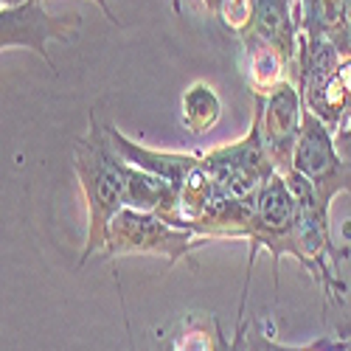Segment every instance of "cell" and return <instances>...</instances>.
<instances>
[{
	"instance_id": "obj_11",
	"label": "cell",
	"mask_w": 351,
	"mask_h": 351,
	"mask_svg": "<svg viewBox=\"0 0 351 351\" xmlns=\"http://www.w3.org/2000/svg\"><path fill=\"white\" fill-rule=\"evenodd\" d=\"M180 121L191 135H206L222 121V99L208 82H194L180 99Z\"/></svg>"
},
{
	"instance_id": "obj_1",
	"label": "cell",
	"mask_w": 351,
	"mask_h": 351,
	"mask_svg": "<svg viewBox=\"0 0 351 351\" xmlns=\"http://www.w3.org/2000/svg\"><path fill=\"white\" fill-rule=\"evenodd\" d=\"M107 124L99 110H90V130L73 143V171L87 206V239L79 267L104 250L107 228L124 208V160L112 149Z\"/></svg>"
},
{
	"instance_id": "obj_4",
	"label": "cell",
	"mask_w": 351,
	"mask_h": 351,
	"mask_svg": "<svg viewBox=\"0 0 351 351\" xmlns=\"http://www.w3.org/2000/svg\"><path fill=\"white\" fill-rule=\"evenodd\" d=\"M202 166L211 174L217 197L225 199H256L261 183L276 171V166L265 152V143H261L256 119L247 138L206 152L202 155Z\"/></svg>"
},
{
	"instance_id": "obj_14",
	"label": "cell",
	"mask_w": 351,
	"mask_h": 351,
	"mask_svg": "<svg viewBox=\"0 0 351 351\" xmlns=\"http://www.w3.org/2000/svg\"><path fill=\"white\" fill-rule=\"evenodd\" d=\"M202 3H206L208 14H214L217 20H225V23H228L225 9L233 3V0H202ZM171 9H174V14H180V9H183V0H171Z\"/></svg>"
},
{
	"instance_id": "obj_9",
	"label": "cell",
	"mask_w": 351,
	"mask_h": 351,
	"mask_svg": "<svg viewBox=\"0 0 351 351\" xmlns=\"http://www.w3.org/2000/svg\"><path fill=\"white\" fill-rule=\"evenodd\" d=\"M346 56L340 53V48L326 40V37H315V34H304L298 40V56H295V76H298V90L301 96H309L312 90H317L337 68Z\"/></svg>"
},
{
	"instance_id": "obj_7",
	"label": "cell",
	"mask_w": 351,
	"mask_h": 351,
	"mask_svg": "<svg viewBox=\"0 0 351 351\" xmlns=\"http://www.w3.org/2000/svg\"><path fill=\"white\" fill-rule=\"evenodd\" d=\"M239 34H250L270 43L295 68L298 40H301L295 0H247V20L239 28Z\"/></svg>"
},
{
	"instance_id": "obj_15",
	"label": "cell",
	"mask_w": 351,
	"mask_h": 351,
	"mask_svg": "<svg viewBox=\"0 0 351 351\" xmlns=\"http://www.w3.org/2000/svg\"><path fill=\"white\" fill-rule=\"evenodd\" d=\"M93 3H96V6H99V9L104 12V14H107V20H110L112 25H121V20L112 14V9H110V3H107V0H93Z\"/></svg>"
},
{
	"instance_id": "obj_6",
	"label": "cell",
	"mask_w": 351,
	"mask_h": 351,
	"mask_svg": "<svg viewBox=\"0 0 351 351\" xmlns=\"http://www.w3.org/2000/svg\"><path fill=\"white\" fill-rule=\"evenodd\" d=\"M79 25H82L79 14L53 17L45 12L43 0H25L20 6L0 9V45H3V51L32 48L53 71L48 43H71L79 34Z\"/></svg>"
},
{
	"instance_id": "obj_2",
	"label": "cell",
	"mask_w": 351,
	"mask_h": 351,
	"mask_svg": "<svg viewBox=\"0 0 351 351\" xmlns=\"http://www.w3.org/2000/svg\"><path fill=\"white\" fill-rule=\"evenodd\" d=\"M197 239H199V233L178 228L160 214L121 208L107 228L104 253L107 256L149 253V256H163L169 265H178L183 256L191 253Z\"/></svg>"
},
{
	"instance_id": "obj_3",
	"label": "cell",
	"mask_w": 351,
	"mask_h": 351,
	"mask_svg": "<svg viewBox=\"0 0 351 351\" xmlns=\"http://www.w3.org/2000/svg\"><path fill=\"white\" fill-rule=\"evenodd\" d=\"M292 169L312 183L320 206L326 211H332V199L340 191L351 189V169L343 163L337 152L335 132L312 110H304V124L295 143V155H292Z\"/></svg>"
},
{
	"instance_id": "obj_8",
	"label": "cell",
	"mask_w": 351,
	"mask_h": 351,
	"mask_svg": "<svg viewBox=\"0 0 351 351\" xmlns=\"http://www.w3.org/2000/svg\"><path fill=\"white\" fill-rule=\"evenodd\" d=\"M107 132H110V141H112V149L119 152L127 163H132V166H138L143 171L158 174V178H163L169 186H174L178 191L183 189V183L189 180V174L202 160L194 152H160V149L143 146L138 141H130L121 130H115L112 124H107Z\"/></svg>"
},
{
	"instance_id": "obj_5",
	"label": "cell",
	"mask_w": 351,
	"mask_h": 351,
	"mask_svg": "<svg viewBox=\"0 0 351 351\" xmlns=\"http://www.w3.org/2000/svg\"><path fill=\"white\" fill-rule=\"evenodd\" d=\"M304 96L295 82H281L273 93L256 96V124L276 171H292V155L304 124Z\"/></svg>"
},
{
	"instance_id": "obj_10",
	"label": "cell",
	"mask_w": 351,
	"mask_h": 351,
	"mask_svg": "<svg viewBox=\"0 0 351 351\" xmlns=\"http://www.w3.org/2000/svg\"><path fill=\"white\" fill-rule=\"evenodd\" d=\"M245 40V51H247V73H250V87L256 90V96H267L273 93L276 87L284 79V73L292 68L287 62V56L273 48L270 43L258 40V37H250V34H242Z\"/></svg>"
},
{
	"instance_id": "obj_16",
	"label": "cell",
	"mask_w": 351,
	"mask_h": 351,
	"mask_svg": "<svg viewBox=\"0 0 351 351\" xmlns=\"http://www.w3.org/2000/svg\"><path fill=\"white\" fill-rule=\"evenodd\" d=\"M20 3H25V0H3V6H20Z\"/></svg>"
},
{
	"instance_id": "obj_13",
	"label": "cell",
	"mask_w": 351,
	"mask_h": 351,
	"mask_svg": "<svg viewBox=\"0 0 351 351\" xmlns=\"http://www.w3.org/2000/svg\"><path fill=\"white\" fill-rule=\"evenodd\" d=\"M312 346H301V348H287V346H281V343H276V340H270V337H265V335H247V351H309Z\"/></svg>"
},
{
	"instance_id": "obj_12",
	"label": "cell",
	"mask_w": 351,
	"mask_h": 351,
	"mask_svg": "<svg viewBox=\"0 0 351 351\" xmlns=\"http://www.w3.org/2000/svg\"><path fill=\"white\" fill-rule=\"evenodd\" d=\"M298 23L304 34L326 37L337 48L343 45L346 28V0H298Z\"/></svg>"
}]
</instances>
